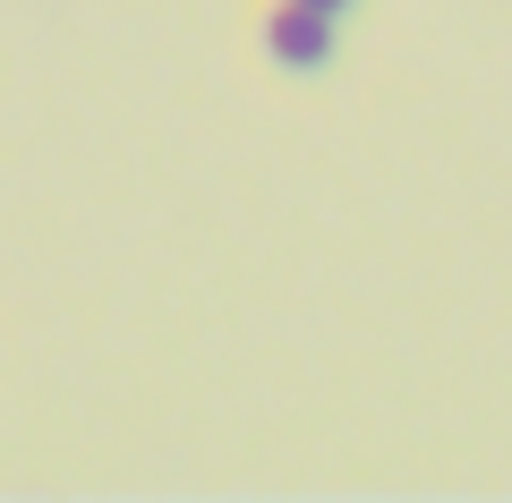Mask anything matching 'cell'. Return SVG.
Instances as JSON below:
<instances>
[{"label":"cell","mask_w":512,"mask_h":503,"mask_svg":"<svg viewBox=\"0 0 512 503\" xmlns=\"http://www.w3.org/2000/svg\"><path fill=\"white\" fill-rule=\"evenodd\" d=\"M256 60H265L274 77H291V86H308V77H325L333 60H342V18L299 9V0H265V18H256Z\"/></svg>","instance_id":"obj_1"},{"label":"cell","mask_w":512,"mask_h":503,"mask_svg":"<svg viewBox=\"0 0 512 503\" xmlns=\"http://www.w3.org/2000/svg\"><path fill=\"white\" fill-rule=\"evenodd\" d=\"M299 9H325V18H342V26H350V9H359V0H299Z\"/></svg>","instance_id":"obj_2"}]
</instances>
